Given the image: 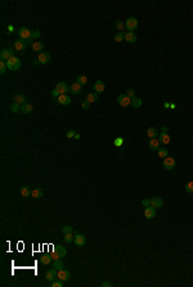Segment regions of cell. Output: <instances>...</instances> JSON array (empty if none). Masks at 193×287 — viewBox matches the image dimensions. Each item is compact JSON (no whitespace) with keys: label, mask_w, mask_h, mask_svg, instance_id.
Segmentation results:
<instances>
[{"label":"cell","mask_w":193,"mask_h":287,"mask_svg":"<svg viewBox=\"0 0 193 287\" xmlns=\"http://www.w3.org/2000/svg\"><path fill=\"white\" fill-rule=\"evenodd\" d=\"M163 107H165V108H170V102H165V103H163Z\"/></svg>","instance_id":"obj_53"},{"label":"cell","mask_w":193,"mask_h":287,"mask_svg":"<svg viewBox=\"0 0 193 287\" xmlns=\"http://www.w3.org/2000/svg\"><path fill=\"white\" fill-rule=\"evenodd\" d=\"M116 27H117L118 32H122V30L125 28V23H122L121 21H117V22H116Z\"/></svg>","instance_id":"obj_43"},{"label":"cell","mask_w":193,"mask_h":287,"mask_svg":"<svg viewBox=\"0 0 193 287\" xmlns=\"http://www.w3.org/2000/svg\"><path fill=\"white\" fill-rule=\"evenodd\" d=\"M125 27L127 28L129 32H133L135 28L138 27V19L135 17H130L126 19V22H125Z\"/></svg>","instance_id":"obj_3"},{"label":"cell","mask_w":193,"mask_h":287,"mask_svg":"<svg viewBox=\"0 0 193 287\" xmlns=\"http://www.w3.org/2000/svg\"><path fill=\"white\" fill-rule=\"evenodd\" d=\"M6 68H8V64H6V62L1 61V62H0V73H5L6 72Z\"/></svg>","instance_id":"obj_40"},{"label":"cell","mask_w":193,"mask_h":287,"mask_svg":"<svg viewBox=\"0 0 193 287\" xmlns=\"http://www.w3.org/2000/svg\"><path fill=\"white\" fill-rule=\"evenodd\" d=\"M41 36V32L39 31V30H32V32H31V37H32V40H37L39 37Z\"/></svg>","instance_id":"obj_37"},{"label":"cell","mask_w":193,"mask_h":287,"mask_svg":"<svg viewBox=\"0 0 193 287\" xmlns=\"http://www.w3.org/2000/svg\"><path fill=\"white\" fill-rule=\"evenodd\" d=\"M62 232H63V234H66V233H72V232H73V228L71 227V225H63V227H62Z\"/></svg>","instance_id":"obj_39"},{"label":"cell","mask_w":193,"mask_h":287,"mask_svg":"<svg viewBox=\"0 0 193 287\" xmlns=\"http://www.w3.org/2000/svg\"><path fill=\"white\" fill-rule=\"evenodd\" d=\"M14 102L18 103V104H25L26 102V95L25 94H15L14 95Z\"/></svg>","instance_id":"obj_26"},{"label":"cell","mask_w":193,"mask_h":287,"mask_svg":"<svg viewBox=\"0 0 193 287\" xmlns=\"http://www.w3.org/2000/svg\"><path fill=\"white\" fill-rule=\"evenodd\" d=\"M117 103L121 106V107H127V106L131 104V99L129 98L126 94H120L117 97Z\"/></svg>","instance_id":"obj_4"},{"label":"cell","mask_w":193,"mask_h":287,"mask_svg":"<svg viewBox=\"0 0 193 287\" xmlns=\"http://www.w3.org/2000/svg\"><path fill=\"white\" fill-rule=\"evenodd\" d=\"M73 240H75V237L72 236V233H66V234H64V242H66V243L73 242Z\"/></svg>","instance_id":"obj_36"},{"label":"cell","mask_w":193,"mask_h":287,"mask_svg":"<svg viewBox=\"0 0 193 287\" xmlns=\"http://www.w3.org/2000/svg\"><path fill=\"white\" fill-rule=\"evenodd\" d=\"M157 135H158V131H157L156 128H148L147 129V137L149 138V139L157 138Z\"/></svg>","instance_id":"obj_22"},{"label":"cell","mask_w":193,"mask_h":287,"mask_svg":"<svg viewBox=\"0 0 193 287\" xmlns=\"http://www.w3.org/2000/svg\"><path fill=\"white\" fill-rule=\"evenodd\" d=\"M58 103H59V104H62V106H68L70 103H71L70 95H67V94H61L59 97H58Z\"/></svg>","instance_id":"obj_17"},{"label":"cell","mask_w":193,"mask_h":287,"mask_svg":"<svg viewBox=\"0 0 193 287\" xmlns=\"http://www.w3.org/2000/svg\"><path fill=\"white\" fill-rule=\"evenodd\" d=\"M126 95H127L130 99L135 98V92H134V89H127V90H126Z\"/></svg>","instance_id":"obj_44"},{"label":"cell","mask_w":193,"mask_h":287,"mask_svg":"<svg viewBox=\"0 0 193 287\" xmlns=\"http://www.w3.org/2000/svg\"><path fill=\"white\" fill-rule=\"evenodd\" d=\"M144 216H146L147 219H153L154 216H156V209L152 207V206L146 207V210H144Z\"/></svg>","instance_id":"obj_15"},{"label":"cell","mask_w":193,"mask_h":287,"mask_svg":"<svg viewBox=\"0 0 193 287\" xmlns=\"http://www.w3.org/2000/svg\"><path fill=\"white\" fill-rule=\"evenodd\" d=\"M8 32H9V34H12V32H14V27H13L12 25H9V26H8Z\"/></svg>","instance_id":"obj_51"},{"label":"cell","mask_w":193,"mask_h":287,"mask_svg":"<svg viewBox=\"0 0 193 287\" xmlns=\"http://www.w3.org/2000/svg\"><path fill=\"white\" fill-rule=\"evenodd\" d=\"M160 140H158V138H153V139H149V149H152V151H158V148H160Z\"/></svg>","instance_id":"obj_20"},{"label":"cell","mask_w":193,"mask_h":287,"mask_svg":"<svg viewBox=\"0 0 193 287\" xmlns=\"http://www.w3.org/2000/svg\"><path fill=\"white\" fill-rule=\"evenodd\" d=\"M39 63L40 64H46L50 62V54L48 53V51H41L40 54H39V58H37Z\"/></svg>","instance_id":"obj_7"},{"label":"cell","mask_w":193,"mask_h":287,"mask_svg":"<svg viewBox=\"0 0 193 287\" xmlns=\"http://www.w3.org/2000/svg\"><path fill=\"white\" fill-rule=\"evenodd\" d=\"M161 131H163V133H167V131H169V129H167V126H162V128H161Z\"/></svg>","instance_id":"obj_52"},{"label":"cell","mask_w":193,"mask_h":287,"mask_svg":"<svg viewBox=\"0 0 193 287\" xmlns=\"http://www.w3.org/2000/svg\"><path fill=\"white\" fill-rule=\"evenodd\" d=\"M57 274H58V270L56 268H51L46 272V274H45V279H46L48 282H53L54 279L57 278Z\"/></svg>","instance_id":"obj_8"},{"label":"cell","mask_w":193,"mask_h":287,"mask_svg":"<svg viewBox=\"0 0 193 287\" xmlns=\"http://www.w3.org/2000/svg\"><path fill=\"white\" fill-rule=\"evenodd\" d=\"M50 256H51V259H53V260H59V259H62V257H61L59 255H58V254L54 252V251L50 254Z\"/></svg>","instance_id":"obj_46"},{"label":"cell","mask_w":193,"mask_h":287,"mask_svg":"<svg viewBox=\"0 0 193 287\" xmlns=\"http://www.w3.org/2000/svg\"><path fill=\"white\" fill-rule=\"evenodd\" d=\"M0 57H1V61H9L13 56V50L12 49H3L1 53H0Z\"/></svg>","instance_id":"obj_14"},{"label":"cell","mask_w":193,"mask_h":287,"mask_svg":"<svg viewBox=\"0 0 193 287\" xmlns=\"http://www.w3.org/2000/svg\"><path fill=\"white\" fill-rule=\"evenodd\" d=\"M80 138H81V135H80V134H76V135H75V139H77V140H79Z\"/></svg>","instance_id":"obj_55"},{"label":"cell","mask_w":193,"mask_h":287,"mask_svg":"<svg viewBox=\"0 0 193 287\" xmlns=\"http://www.w3.org/2000/svg\"><path fill=\"white\" fill-rule=\"evenodd\" d=\"M163 167H165L166 170H173L174 167H175V165H176V162H175V160L173 159V157H170V156H167L166 159H163Z\"/></svg>","instance_id":"obj_6"},{"label":"cell","mask_w":193,"mask_h":287,"mask_svg":"<svg viewBox=\"0 0 193 287\" xmlns=\"http://www.w3.org/2000/svg\"><path fill=\"white\" fill-rule=\"evenodd\" d=\"M122 40H125V34L124 32H117L115 35V41L116 43H121Z\"/></svg>","instance_id":"obj_35"},{"label":"cell","mask_w":193,"mask_h":287,"mask_svg":"<svg viewBox=\"0 0 193 287\" xmlns=\"http://www.w3.org/2000/svg\"><path fill=\"white\" fill-rule=\"evenodd\" d=\"M94 92L95 93H103L104 92V89H106V85H104V83L103 81H101V80H98V81H95L94 83Z\"/></svg>","instance_id":"obj_19"},{"label":"cell","mask_w":193,"mask_h":287,"mask_svg":"<svg viewBox=\"0 0 193 287\" xmlns=\"http://www.w3.org/2000/svg\"><path fill=\"white\" fill-rule=\"evenodd\" d=\"M81 107H82L84 109H88V108L90 107V103H89L88 101H84V102H82V104H81Z\"/></svg>","instance_id":"obj_48"},{"label":"cell","mask_w":193,"mask_h":287,"mask_svg":"<svg viewBox=\"0 0 193 287\" xmlns=\"http://www.w3.org/2000/svg\"><path fill=\"white\" fill-rule=\"evenodd\" d=\"M31 32H32V30H28L27 27H21L18 30V36H19V39L25 40L27 44H31L32 45L34 40H32V37H31Z\"/></svg>","instance_id":"obj_1"},{"label":"cell","mask_w":193,"mask_h":287,"mask_svg":"<svg viewBox=\"0 0 193 287\" xmlns=\"http://www.w3.org/2000/svg\"><path fill=\"white\" fill-rule=\"evenodd\" d=\"M125 41H127V43H130V44H133V43H135L137 41V35L134 34V32H126L125 34Z\"/></svg>","instance_id":"obj_21"},{"label":"cell","mask_w":193,"mask_h":287,"mask_svg":"<svg viewBox=\"0 0 193 287\" xmlns=\"http://www.w3.org/2000/svg\"><path fill=\"white\" fill-rule=\"evenodd\" d=\"M53 251L56 254H58L61 257H64L67 255V250H66V247H63V246H61V245H56V246H53Z\"/></svg>","instance_id":"obj_13"},{"label":"cell","mask_w":193,"mask_h":287,"mask_svg":"<svg viewBox=\"0 0 193 287\" xmlns=\"http://www.w3.org/2000/svg\"><path fill=\"white\" fill-rule=\"evenodd\" d=\"M51 262H53V259H51L50 254H49V255H43L40 257V263L43 264V265H49Z\"/></svg>","instance_id":"obj_27"},{"label":"cell","mask_w":193,"mask_h":287,"mask_svg":"<svg viewBox=\"0 0 193 287\" xmlns=\"http://www.w3.org/2000/svg\"><path fill=\"white\" fill-rule=\"evenodd\" d=\"M170 108H171V109L176 108V104H174V103H170Z\"/></svg>","instance_id":"obj_54"},{"label":"cell","mask_w":193,"mask_h":287,"mask_svg":"<svg viewBox=\"0 0 193 287\" xmlns=\"http://www.w3.org/2000/svg\"><path fill=\"white\" fill-rule=\"evenodd\" d=\"M75 135H76V133L73 130H68V133H67V138H75Z\"/></svg>","instance_id":"obj_47"},{"label":"cell","mask_w":193,"mask_h":287,"mask_svg":"<svg viewBox=\"0 0 193 287\" xmlns=\"http://www.w3.org/2000/svg\"><path fill=\"white\" fill-rule=\"evenodd\" d=\"M50 286L51 287H62L63 286V281H61V279L56 281V279H54L53 282H50Z\"/></svg>","instance_id":"obj_41"},{"label":"cell","mask_w":193,"mask_h":287,"mask_svg":"<svg viewBox=\"0 0 193 287\" xmlns=\"http://www.w3.org/2000/svg\"><path fill=\"white\" fill-rule=\"evenodd\" d=\"M31 48H32V50H34V51H43L44 44L40 43V41H34L32 45H31Z\"/></svg>","instance_id":"obj_23"},{"label":"cell","mask_w":193,"mask_h":287,"mask_svg":"<svg viewBox=\"0 0 193 287\" xmlns=\"http://www.w3.org/2000/svg\"><path fill=\"white\" fill-rule=\"evenodd\" d=\"M73 242H75V245L76 246H84L85 245V242H86V238H85V236L84 234H76L75 236V240H73Z\"/></svg>","instance_id":"obj_18"},{"label":"cell","mask_w":193,"mask_h":287,"mask_svg":"<svg viewBox=\"0 0 193 287\" xmlns=\"http://www.w3.org/2000/svg\"><path fill=\"white\" fill-rule=\"evenodd\" d=\"M53 268H56L57 270H59V269H63L64 268V265H63V263H62V260H53Z\"/></svg>","instance_id":"obj_34"},{"label":"cell","mask_w":193,"mask_h":287,"mask_svg":"<svg viewBox=\"0 0 193 287\" xmlns=\"http://www.w3.org/2000/svg\"><path fill=\"white\" fill-rule=\"evenodd\" d=\"M113 144L116 147H121L122 144H124V138H121V137H117L116 139L113 140Z\"/></svg>","instance_id":"obj_38"},{"label":"cell","mask_w":193,"mask_h":287,"mask_svg":"<svg viewBox=\"0 0 193 287\" xmlns=\"http://www.w3.org/2000/svg\"><path fill=\"white\" fill-rule=\"evenodd\" d=\"M86 101L89 103H94L98 101V93H89L88 97H86Z\"/></svg>","instance_id":"obj_29"},{"label":"cell","mask_w":193,"mask_h":287,"mask_svg":"<svg viewBox=\"0 0 193 287\" xmlns=\"http://www.w3.org/2000/svg\"><path fill=\"white\" fill-rule=\"evenodd\" d=\"M185 192L187 193H193V182H188V183H187Z\"/></svg>","instance_id":"obj_42"},{"label":"cell","mask_w":193,"mask_h":287,"mask_svg":"<svg viewBox=\"0 0 193 287\" xmlns=\"http://www.w3.org/2000/svg\"><path fill=\"white\" fill-rule=\"evenodd\" d=\"M158 140H160V143H162V144H169L170 142H171V137H170L169 133L161 131V134H158Z\"/></svg>","instance_id":"obj_10"},{"label":"cell","mask_w":193,"mask_h":287,"mask_svg":"<svg viewBox=\"0 0 193 287\" xmlns=\"http://www.w3.org/2000/svg\"><path fill=\"white\" fill-rule=\"evenodd\" d=\"M26 48H27V43H26L25 40H22V39H18V40L14 41V49L21 51V50H25Z\"/></svg>","instance_id":"obj_12"},{"label":"cell","mask_w":193,"mask_h":287,"mask_svg":"<svg viewBox=\"0 0 193 287\" xmlns=\"http://www.w3.org/2000/svg\"><path fill=\"white\" fill-rule=\"evenodd\" d=\"M142 103H143V102H142V99H140V98H137V97H135V98L131 99V107H134V108H139L140 106H142Z\"/></svg>","instance_id":"obj_30"},{"label":"cell","mask_w":193,"mask_h":287,"mask_svg":"<svg viewBox=\"0 0 193 287\" xmlns=\"http://www.w3.org/2000/svg\"><path fill=\"white\" fill-rule=\"evenodd\" d=\"M151 206L154 209H161L163 206V200L161 197H153L151 198Z\"/></svg>","instance_id":"obj_11"},{"label":"cell","mask_w":193,"mask_h":287,"mask_svg":"<svg viewBox=\"0 0 193 287\" xmlns=\"http://www.w3.org/2000/svg\"><path fill=\"white\" fill-rule=\"evenodd\" d=\"M51 95H53V97H57V98H58V97H59L61 94H59V92H58L57 89H54L53 92H51Z\"/></svg>","instance_id":"obj_49"},{"label":"cell","mask_w":193,"mask_h":287,"mask_svg":"<svg viewBox=\"0 0 193 287\" xmlns=\"http://www.w3.org/2000/svg\"><path fill=\"white\" fill-rule=\"evenodd\" d=\"M142 205L146 206V207H148V206H151V200L149 198H144L143 201H142Z\"/></svg>","instance_id":"obj_45"},{"label":"cell","mask_w":193,"mask_h":287,"mask_svg":"<svg viewBox=\"0 0 193 287\" xmlns=\"http://www.w3.org/2000/svg\"><path fill=\"white\" fill-rule=\"evenodd\" d=\"M111 286H112L111 282H103L102 283V287H111Z\"/></svg>","instance_id":"obj_50"},{"label":"cell","mask_w":193,"mask_h":287,"mask_svg":"<svg viewBox=\"0 0 193 287\" xmlns=\"http://www.w3.org/2000/svg\"><path fill=\"white\" fill-rule=\"evenodd\" d=\"M56 89L59 92V94H67V93L70 92V86L67 85L66 83H63V81L58 83L57 86H56Z\"/></svg>","instance_id":"obj_9"},{"label":"cell","mask_w":193,"mask_h":287,"mask_svg":"<svg viewBox=\"0 0 193 287\" xmlns=\"http://www.w3.org/2000/svg\"><path fill=\"white\" fill-rule=\"evenodd\" d=\"M169 156V149L166 148H158V157L160 159H166Z\"/></svg>","instance_id":"obj_32"},{"label":"cell","mask_w":193,"mask_h":287,"mask_svg":"<svg viewBox=\"0 0 193 287\" xmlns=\"http://www.w3.org/2000/svg\"><path fill=\"white\" fill-rule=\"evenodd\" d=\"M81 90H82V88H81V85H80L79 83H73L72 85L70 86V92L72 93L73 95H79L80 93H81Z\"/></svg>","instance_id":"obj_16"},{"label":"cell","mask_w":193,"mask_h":287,"mask_svg":"<svg viewBox=\"0 0 193 287\" xmlns=\"http://www.w3.org/2000/svg\"><path fill=\"white\" fill-rule=\"evenodd\" d=\"M44 195V191L43 188H36V189H32V193H31V197L34 198H41Z\"/></svg>","instance_id":"obj_24"},{"label":"cell","mask_w":193,"mask_h":287,"mask_svg":"<svg viewBox=\"0 0 193 287\" xmlns=\"http://www.w3.org/2000/svg\"><path fill=\"white\" fill-rule=\"evenodd\" d=\"M57 278L61 279V281H63V282H67V281H70V279H71V273L67 269H59V270H58Z\"/></svg>","instance_id":"obj_5"},{"label":"cell","mask_w":193,"mask_h":287,"mask_svg":"<svg viewBox=\"0 0 193 287\" xmlns=\"http://www.w3.org/2000/svg\"><path fill=\"white\" fill-rule=\"evenodd\" d=\"M32 109H34V106L31 104V103H25V104H22V109L21 111L23 112V114H31L32 112Z\"/></svg>","instance_id":"obj_25"},{"label":"cell","mask_w":193,"mask_h":287,"mask_svg":"<svg viewBox=\"0 0 193 287\" xmlns=\"http://www.w3.org/2000/svg\"><path fill=\"white\" fill-rule=\"evenodd\" d=\"M31 193H32V191L30 189V187H28V185L22 187V189H21V196H22V197H28V196H31Z\"/></svg>","instance_id":"obj_28"},{"label":"cell","mask_w":193,"mask_h":287,"mask_svg":"<svg viewBox=\"0 0 193 287\" xmlns=\"http://www.w3.org/2000/svg\"><path fill=\"white\" fill-rule=\"evenodd\" d=\"M21 109H22V106L18 104V103L13 102L11 104V111L13 112V114H18V111H21Z\"/></svg>","instance_id":"obj_31"},{"label":"cell","mask_w":193,"mask_h":287,"mask_svg":"<svg viewBox=\"0 0 193 287\" xmlns=\"http://www.w3.org/2000/svg\"><path fill=\"white\" fill-rule=\"evenodd\" d=\"M76 83H79L81 86H82V85H85V84H88V77H86L85 75H80V76H77Z\"/></svg>","instance_id":"obj_33"},{"label":"cell","mask_w":193,"mask_h":287,"mask_svg":"<svg viewBox=\"0 0 193 287\" xmlns=\"http://www.w3.org/2000/svg\"><path fill=\"white\" fill-rule=\"evenodd\" d=\"M6 64H8V68L11 71H18L21 68V61L18 59L17 57H12L9 61H6Z\"/></svg>","instance_id":"obj_2"}]
</instances>
